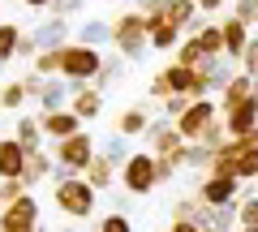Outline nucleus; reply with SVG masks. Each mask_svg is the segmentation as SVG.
I'll return each instance as SVG.
<instances>
[{
	"label": "nucleus",
	"instance_id": "15",
	"mask_svg": "<svg viewBox=\"0 0 258 232\" xmlns=\"http://www.w3.org/2000/svg\"><path fill=\"white\" fill-rule=\"evenodd\" d=\"M69 99H74V86L64 82V78H47L43 82V91H39V116H43V112H64L69 108Z\"/></svg>",
	"mask_w": 258,
	"mask_h": 232
},
{
	"label": "nucleus",
	"instance_id": "38",
	"mask_svg": "<svg viewBox=\"0 0 258 232\" xmlns=\"http://www.w3.org/2000/svg\"><path fill=\"white\" fill-rule=\"evenodd\" d=\"M232 0H198V9H203V18H211V13H220V9H228Z\"/></svg>",
	"mask_w": 258,
	"mask_h": 232
},
{
	"label": "nucleus",
	"instance_id": "7",
	"mask_svg": "<svg viewBox=\"0 0 258 232\" xmlns=\"http://www.w3.org/2000/svg\"><path fill=\"white\" fill-rule=\"evenodd\" d=\"M220 116H224L220 99H194V103H189V112L176 121V129L185 133V142H203V138H207V129H211Z\"/></svg>",
	"mask_w": 258,
	"mask_h": 232
},
{
	"label": "nucleus",
	"instance_id": "20",
	"mask_svg": "<svg viewBox=\"0 0 258 232\" xmlns=\"http://www.w3.org/2000/svg\"><path fill=\"white\" fill-rule=\"evenodd\" d=\"M74 43H86V47H95V52H103V43H112V22H103V18L82 22Z\"/></svg>",
	"mask_w": 258,
	"mask_h": 232
},
{
	"label": "nucleus",
	"instance_id": "22",
	"mask_svg": "<svg viewBox=\"0 0 258 232\" xmlns=\"http://www.w3.org/2000/svg\"><path fill=\"white\" fill-rule=\"evenodd\" d=\"M249 95H254V73H245V69H241V73L232 78L228 86H224L220 108H237V103H241V99H249Z\"/></svg>",
	"mask_w": 258,
	"mask_h": 232
},
{
	"label": "nucleus",
	"instance_id": "24",
	"mask_svg": "<svg viewBox=\"0 0 258 232\" xmlns=\"http://www.w3.org/2000/svg\"><path fill=\"white\" fill-rule=\"evenodd\" d=\"M22 35H26V30H22L18 22H0V69H5V65L13 60V56H18Z\"/></svg>",
	"mask_w": 258,
	"mask_h": 232
},
{
	"label": "nucleus",
	"instance_id": "3",
	"mask_svg": "<svg viewBox=\"0 0 258 232\" xmlns=\"http://www.w3.org/2000/svg\"><path fill=\"white\" fill-rule=\"evenodd\" d=\"M99 69H103V52H95V47H86V43H64L60 78L74 86V95L82 91V86H91L95 78H99Z\"/></svg>",
	"mask_w": 258,
	"mask_h": 232
},
{
	"label": "nucleus",
	"instance_id": "19",
	"mask_svg": "<svg viewBox=\"0 0 258 232\" xmlns=\"http://www.w3.org/2000/svg\"><path fill=\"white\" fill-rule=\"evenodd\" d=\"M13 138L22 142L26 150H43V125H39V116H30V112H22L18 116V125H13Z\"/></svg>",
	"mask_w": 258,
	"mask_h": 232
},
{
	"label": "nucleus",
	"instance_id": "31",
	"mask_svg": "<svg viewBox=\"0 0 258 232\" xmlns=\"http://www.w3.org/2000/svg\"><path fill=\"white\" fill-rule=\"evenodd\" d=\"M207 223H211L215 232H237V202L232 206H211V211H207Z\"/></svg>",
	"mask_w": 258,
	"mask_h": 232
},
{
	"label": "nucleus",
	"instance_id": "46",
	"mask_svg": "<svg viewBox=\"0 0 258 232\" xmlns=\"http://www.w3.org/2000/svg\"><path fill=\"white\" fill-rule=\"evenodd\" d=\"M254 30H258V18H254Z\"/></svg>",
	"mask_w": 258,
	"mask_h": 232
},
{
	"label": "nucleus",
	"instance_id": "28",
	"mask_svg": "<svg viewBox=\"0 0 258 232\" xmlns=\"http://www.w3.org/2000/svg\"><path fill=\"white\" fill-rule=\"evenodd\" d=\"M60 60H64V47H47V52H39L35 60H30V69H35L39 78H60Z\"/></svg>",
	"mask_w": 258,
	"mask_h": 232
},
{
	"label": "nucleus",
	"instance_id": "18",
	"mask_svg": "<svg viewBox=\"0 0 258 232\" xmlns=\"http://www.w3.org/2000/svg\"><path fill=\"white\" fill-rule=\"evenodd\" d=\"M52 177H56V155H52V150H30V155H26V172H22L26 189L39 185V181H52Z\"/></svg>",
	"mask_w": 258,
	"mask_h": 232
},
{
	"label": "nucleus",
	"instance_id": "47",
	"mask_svg": "<svg viewBox=\"0 0 258 232\" xmlns=\"http://www.w3.org/2000/svg\"><path fill=\"white\" fill-rule=\"evenodd\" d=\"M254 189H258V185H254Z\"/></svg>",
	"mask_w": 258,
	"mask_h": 232
},
{
	"label": "nucleus",
	"instance_id": "37",
	"mask_svg": "<svg viewBox=\"0 0 258 232\" xmlns=\"http://www.w3.org/2000/svg\"><path fill=\"white\" fill-rule=\"evenodd\" d=\"M241 69H245V73H254V78H258V35L249 39V47H245V56H241Z\"/></svg>",
	"mask_w": 258,
	"mask_h": 232
},
{
	"label": "nucleus",
	"instance_id": "45",
	"mask_svg": "<svg viewBox=\"0 0 258 232\" xmlns=\"http://www.w3.org/2000/svg\"><path fill=\"white\" fill-rule=\"evenodd\" d=\"M39 232H47V228H43V223H39Z\"/></svg>",
	"mask_w": 258,
	"mask_h": 232
},
{
	"label": "nucleus",
	"instance_id": "27",
	"mask_svg": "<svg viewBox=\"0 0 258 232\" xmlns=\"http://www.w3.org/2000/svg\"><path fill=\"white\" fill-rule=\"evenodd\" d=\"M172 60H176V65H185V69H203L207 52H203V43H198L194 35H185V43H181V47L172 52Z\"/></svg>",
	"mask_w": 258,
	"mask_h": 232
},
{
	"label": "nucleus",
	"instance_id": "10",
	"mask_svg": "<svg viewBox=\"0 0 258 232\" xmlns=\"http://www.w3.org/2000/svg\"><path fill=\"white\" fill-rule=\"evenodd\" d=\"M69 22H74V18H52V13H47V18L35 22L26 35L35 39L39 52H47V47H64V43H69Z\"/></svg>",
	"mask_w": 258,
	"mask_h": 232
},
{
	"label": "nucleus",
	"instance_id": "44",
	"mask_svg": "<svg viewBox=\"0 0 258 232\" xmlns=\"http://www.w3.org/2000/svg\"><path fill=\"white\" fill-rule=\"evenodd\" d=\"M254 95H258V78H254Z\"/></svg>",
	"mask_w": 258,
	"mask_h": 232
},
{
	"label": "nucleus",
	"instance_id": "4",
	"mask_svg": "<svg viewBox=\"0 0 258 232\" xmlns=\"http://www.w3.org/2000/svg\"><path fill=\"white\" fill-rule=\"evenodd\" d=\"M56 155V168H64V172H74V177H86V168L95 164V155H99V142L91 138V133H74V138H64L52 146Z\"/></svg>",
	"mask_w": 258,
	"mask_h": 232
},
{
	"label": "nucleus",
	"instance_id": "13",
	"mask_svg": "<svg viewBox=\"0 0 258 232\" xmlns=\"http://www.w3.org/2000/svg\"><path fill=\"white\" fill-rule=\"evenodd\" d=\"M26 155L30 150L22 146L18 138H0V181H22V172H26Z\"/></svg>",
	"mask_w": 258,
	"mask_h": 232
},
{
	"label": "nucleus",
	"instance_id": "8",
	"mask_svg": "<svg viewBox=\"0 0 258 232\" xmlns=\"http://www.w3.org/2000/svg\"><path fill=\"white\" fill-rule=\"evenodd\" d=\"M194 198L203 206H232L241 198V181L232 177H203L198 185H194Z\"/></svg>",
	"mask_w": 258,
	"mask_h": 232
},
{
	"label": "nucleus",
	"instance_id": "35",
	"mask_svg": "<svg viewBox=\"0 0 258 232\" xmlns=\"http://www.w3.org/2000/svg\"><path fill=\"white\" fill-rule=\"evenodd\" d=\"M228 13H232V18H241L245 26H254V18H258V0H232Z\"/></svg>",
	"mask_w": 258,
	"mask_h": 232
},
{
	"label": "nucleus",
	"instance_id": "21",
	"mask_svg": "<svg viewBox=\"0 0 258 232\" xmlns=\"http://www.w3.org/2000/svg\"><path fill=\"white\" fill-rule=\"evenodd\" d=\"M26 103H30V91L22 78H5L0 82V112H22Z\"/></svg>",
	"mask_w": 258,
	"mask_h": 232
},
{
	"label": "nucleus",
	"instance_id": "29",
	"mask_svg": "<svg viewBox=\"0 0 258 232\" xmlns=\"http://www.w3.org/2000/svg\"><path fill=\"white\" fill-rule=\"evenodd\" d=\"M99 146H103L99 155H108L116 168H125V164H129V155H134V150H129V138H125V133H108V138H103Z\"/></svg>",
	"mask_w": 258,
	"mask_h": 232
},
{
	"label": "nucleus",
	"instance_id": "9",
	"mask_svg": "<svg viewBox=\"0 0 258 232\" xmlns=\"http://www.w3.org/2000/svg\"><path fill=\"white\" fill-rule=\"evenodd\" d=\"M224 129H228V138H249L258 129V95L241 99L237 108H224Z\"/></svg>",
	"mask_w": 258,
	"mask_h": 232
},
{
	"label": "nucleus",
	"instance_id": "1",
	"mask_svg": "<svg viewBox=\"0 0 258 232\" xmlns=\"http://www.w3.org/2000/svg\"><path fill=\"white\" fill-rule=\"evenodd\" d=\"M95 194H99V189H95L86 177H74V172L56 168L52 198H56V206H60L69 219H91V215H95Z\"/></svg>",
	"mask_w": 258,
	"mask_h": 232
},
{
	"label": "nucleus",
	"instance_id": "39",
	"mask_svg": "<svg viewBox=\"0 0 258 232\" xmlns=\"http://www.w3.org/2000/svg\"><path fill=\"white\" fill-rule=\"evenodd\" d=\"M168 232H203V223H194V219H172V228Z\"/></svg>",
	"mask_w": 258,
	"mask_h": 232
},
{
	"label": "nucleus",
	"instance_id": "34",
	"mask_svg": "<svg viewBox=\"0 0 258 232\" xmlns=\"http://www.w3.org/2000/svg\"><path fill=\"white\" fill-rule=\"evenodd\" d=\"M95 232H134V223H129L120 211H112V215H103V219L95 223Z\"/></svg>",
	"mask_w": 258,
	"mask_h": 232
},
{
	"label": "nucleus",
	"instance_id": "40",
	"mask_svg": "<svg viewBox=\"0 0 258 232\" xmlns=\"http://www.w3.org/2000/svg\"><path fill=\"white\" fill-rule=\"evenodd\" d=\"M26 9H52V0H22Z\"/></svg>",
	"mask_w": 258,
	"mask_h": 232
},
{
	"label": "nucleus",
	"instance_id": "16",
	"mask_svg": "<svg viewBox=\"0 0 258 232\" xmlns=\"http://www.w3.org/2000/svg\"><path fill=\"white\" fill-rule=\"evenodd\" d=\"M147 129H151V108H147V103H134V108H125L116 116V133H125L129 142L147 138Z\"/></svg>",
	"mask_w": 258,
	"mask_h": 232
},
{
	"label": "nucleus",
	"instance_id": "26",
	"mask_svg": "<svg viewBox=\"0 0 258 232\" xmlns=\"http://www.w3.org/2000/svg\"><path fill=\"white\" fill-rule=\"evenodd\" d=\"M86 181H91L95 189H112V181H116V164H112L108 155H95V164L86 168Z\"/></svg>",
	"mask_w": 258,
	"mask_h": 232
},
{
	"label": "nucleus",
	"instance_id": "33",
	"mask_svg": "<svg viewBox=\"0 0 258 232\" xmlns=\"http://www.w3.org/2000/svg\"><path fill=\"white\" fill-rule=\"evenodd\" d=\"M189 95H172V99H164V108H159V116H168V121H181L185 112H189Z\"/></svg>",
	"mask_w": 258,
	"mask_h": 232
},
{
	"label": "nucleus",
	"instance_id": "41",
	"mask_svg": "<svg viewBox=\"0 0 258 232\" xmlns=\"http://www.w3.org/2000/svg\"><path fill=\"white\" fill-rule=\"evenodd\" d=\"M245 142H249V146H258V129H254V133H249V138H245Z\"/></svg>",
	"mask_w": 258,
	"mask_h": 232
},
{
	"label": "nucleus",
	"instance_id": "36",
	"mask_svg": "<svg viewBox=\"0 0 258 232\" xmlns=\"http://www.w3.org/2000/svg\"><path fill=\"white\" fill-rule=\"evenodd\" d=\"M86 9V0H52V18H78V13Z\"/></svg>",
	"mask_w": 258,
	"mask_h": 232
},
{
	"label": "nucleus",
	"instance_id": "25",
	"mask_svg": "<svg viewBox=\"0 0 258 232\" xmlns=\"http://www.w3.org/2000/svg\"><path fill=\"white\" fill-rule=\"evenodd\" d=\"M120 73H125V56H120V52H108V56H103V69H99V78H95L91 86L108 91V86H116V82H120Z\"/></svg>",
	"mask_w": 258,
	"mask_h": 232
},
{
	"label": "nucleus",
	"instance_id": "12",
	"mask_svg": "<svg viewBox=\"0 0 258 232\" xmlns=\"http://www.w3.org/2000/svg\"><path fill=\"white\" fill-rule=\"evenodd\" d=\"M39 125H43V133L52 142H64V138H74V133H82V116H78L74 108H64V112H43L39 116Z\"/></svg>",
	"mask_w": 258,
	"mask_h": 232
},
{
	"label": "nucleus",
	"instance_id": "30",
	"mask_svg": "<svg viewBox=\"0 0 258 232\" xmlns=\"http://www.w3.org/2000/svg\"><path fill=\"white\" fill-rule=\"evenodd\" d=\"M198 43H203V52L207 56H224V30H220V22H207L203 30H198Z\"/></svg>",
	"mask_w": 258,
	"mask_h": 232
},
{
	"label": "nucleus",
	"instance_id": "32",
	"mask_svg": "<svg viewBox=\"0 0 258 232\" xmlns=\"http://www.w3.org/2000/svg\"><path fill=\"white\" fill-rule=\"evenodd\" d=\"M237 223L241 228H258V189L237 198Z\"/></svg>",
	"mask_w": 258,
	"mask_h": 232
},
{
	"label": "nucleus",
	"instance_id": "2",
	"mask_svg": "<svg viewBox=\"0 0 258 232\" xmlns=\"http://www.w3.org/2000/svg\"><path fill=\"white\" fill-rule=\"evenodd\" d=\"M147 47H151V39H147V13H138L134 5L120 9L116 18H112V52H120L125 60H142Z\"/></svg>",
	"mask_w": 258,
	"mask_h": 232
},
{
	"label": "nucleus",
	"instance_id": "14",
	"mask_svg": "<svg viewBox=\"0 0 258 232\" xmlns=\"http://www.w3.org/2000/svg\"><path fill=\"white\" fill-rule=\"evenodd\" d=\"M147 39H151V47H155V52H176V47L185 43V30L172 26V22L159 13V18H147Z\"/></svg>",
	"mask_w": 258,
	"mask_h": 232
},
{
	"label": "nucleus",
	"instance_id": "43",
	"mask_svg": "<svg viewBox=\"0 0 258 232\" xmlns=\"http://www.w3.org/2000/svg\"><path fill=\"white\" fill-rule=\"evenodd\" d=\"M241 232H258V228H241Z\"/></svg>",
	"mask_w": 258,
	"mask_h": 232
},
{
	"label": "nucleus",
	"instance_id": "5",
	"mask_svg": "<svg viewBox=\"0 0 258 232\" xmlns=\"http://www.w3.org/2000/svg\"><path fill=\"white\" fill-rule=\"evenodd\" d=\"M120 185H125L129 198H147L151 189L159 185L155 155H151V150H134V155H129V164L120 168Z\"/></svg>",
	"mask_w": 258,
	"mask_h": 232
},
{
	"label": "nucleus",
	"instance_id": "17",
	"mask_svg": "<svg viewBox=\"0 0 258 232\" xmlns=\"http://www.w3.org/2000/svg\"><path fill=\"white\" fill-rule=\"evenodd\" d=\"M103 95H108V91H99V86H82V91L69 99V108L82 116V125H86V121H99V116H103Z\"/></svg>",
	"mask_w": 258,
	"mask_h": 232
},
{
	"label": "nucleus",
	"instance_id": "42",
	"mask_svg": "<svg viewBox=\"0 0 258 232\" xmlns=\"http://www.w3.org/2000/svg\"><path fill=\"white\" fill-rule=\"evenodd\" d=\"M0 211H5V194H0Z\"/></svg>",
	"mask_w": 258,
	"mask_h": 232
},
{
	"label": "nucleus",
	"instance_id": "11",
	"mask_svg": "<svg viewBox=\"0 0 258 232\" xmlns=\"http://www.w3.org/2000/svg\"><path fill=\"white\" fill-rule=\"evenodd\" d=\"M220 30H224V56L241 65V56H245V47H249V39H254V30H249L241 18H232V13H228V18H220Z\"/></svg>",
	"mask_w": 258,
	"mask_h": 232
},
{
	"label": "nucleus",
	"instance_id": "6",
	"mask_svg": "<svg viewBox=\"0 0 258 232\" xmlns=\"http://www.w3.org/2000/svg\"><path fill=\"white\" fill-rule=\"evenodd\" d=\"M194 91H198V69H185V65H164L155 78H151V99H172V95H189L194 99Z\"/></svg>",
	"mask_w": 258,
	"mask_h": 232
},
{
	"label": "nucleus",
	"instance_id": "23",
	"mask_svg": "<svg viewBox=\"0 0 258 232\" xmlns=\"http://www.w3.org/2000/svg\"><path fill=\"white\" fill-rule=\"evenodd\" d=\"M185 159H189V142H185V146H176V150H168V155H155L159 185H164V181H172L176 172H181V168H185Z\"/></svg>",
	"mask_w": 258,
	"mask_h": 232
}]
</instances>
